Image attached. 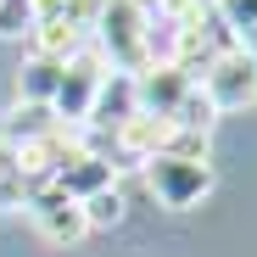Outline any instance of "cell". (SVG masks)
Masks as SVG:
<instances>
[{
    "instance_id": "obj_1",
    "label": "cell",
    "mask_w": 257,
    "mask_h": 257,
    "mask_svg": "<svg viewBox=\"0 0 257 257\" xmlns=\"http://www.w3.org/2000/svg\"><path fill=\"white\" fill-rule=\"evenodd\" d=\"M90 51L123 73V78H140L157 62V17L146 0H101L95 17H90Z\"/></svg>"
},
{
    "instance_id": "obj_2",
    "label": "cell",
    "mask_w": 257,
    "mask_h": 257,
    "mask_svg": "<svg viewBox=\"0 0 257 257\" xmlns=\"http://www.w3.org/2000/svg\"><path fill=\"white\" fill-rule=\"evenodd\" d=\"M146 190L168 207V212H190L212 196V185H218V174H212V157H174V151H162L151 157L146 168Z\"/></svg>"
},
{
    "instance_id": "obj_3",
    "label": "cell",
    "mask_w": 257,
    "mask_h": 257,
    "mask_svg": "<svg viewBox=\"0 0 257 257\" xmlns=\"http://www.w3.org/2000/svg\"><path fill=\"white\" fill-rule=\"evenodd\" d=\"M201 84V95H207V106L212 112H246V106H257V62L235 45V51H224V56H212L207 62V73L196 78Z\"/></svg>"
},
{
    "instance_id": "obj_4",
    "label": "cell",
    "mask_w": 257,
    "mask_h": 257,
    "mask_svg": "<svg viewBox=\"0 0 257 257\" xmlns=\"http://www.w3.org/2000/svg\"><path fill=\"white\" fill-rule=\"evenodd\" d=\"M106 73H112V67H106L95 51H78V56L62 67L56 101H51V112H56V123H62V128H84V123H90V106H95V95H101Z\"/></svg>"
},
{
    "instance_id": "obj_5",
    "label": "cell",
    "mask_w": 257,
    "mask_h": 257,
    "mask_svg": "<svg viewBox=\"0 0 257 257\" xmlns=\"http://www.w3.org/2000/svg\"><path fill=\"white\" fill-rule=\"evenodd\" d=\"M23 212H28V224L45 235V240H56V246H73V240H84V235H90V224H84V207H78L73 196H62L56 185L28 190Z\"/></svg>"
},
{
    "instance_id": "obj_6",
    "label": "cell",
    "mask_w": 257,
    "mask_h": 257,
    "mask_svg": "<svg viewBox=\"0 0 257 257\" xmlns=\"http://www.w3.org/2000/svg\"><path fill=\"white\" fill-rule=\"evenodd\" d=\"M112 185H117V168H112L106 157H90L84 146L62 162V174H56V190L73 196V201H90V196H101V190H112Z\"/></svg>"
},
{
    "instance_id": "obj_7",
    "label": "cell",
    "mask_w": 257,
    "mask_h": 257,
    "mask_svg": "<svg viewBox=\"0 0 257 257\" xmlns=\"http://www.w3.org/2000/svg\"><path fill=\"white\" fill-rule=\"evenodd\" d=\"M140 112V101H135V78H123V73H106V84H101V95H95V106H90V135H112V128H123L128 117Z\"/></svg>"
},
{
    "instance_id": "obj_8",
    "label": "cell",
    "mask_w": 257,
    "mask_h": 257,
    "mask_svg": "<svg viewBox=\"0 0 257 257\" xmlns=\"http://www.w3.org/2000/svg\"><path fill=\"white\" fill-rule=\"evenodd\" d=\"M56 112L51 106H34V101H17L12 112H6V123H0V140H6L12 151L17 146H28V140H45V135H56Z\"/></svg>"
},
{
    "instance_id": "obj_9",
    "label": "cell",
    "mask_w": 257,
    "mask_h": 257,
    "mask_svg": "<svg viewBox=\"0 0 257 257\" xmlns=\"http://www.w3.org/2000/svg\"><path fill=\"white\" fill-rule=\"evenodd\" d=\"M62 67H67V62H51V56H28V62H23V73H17V101L51 106V101H56V84H62Z\"/></svg>"
},
{
    "instance_id": "obj_10",
    "label": "cell",
    "mask_w": 257,
    "mask_h": 257,
    "mask_svg": "<svg viewBox=\"0 0 257 257\" xmlns=\"http://www.w3.org/2000/svg\"><path fill=\"white\" fill-rule=\"evenodd\" d=\"M84 207V224L90 229H112V224H123V190L112 185V190H101V196H90V201H78Z\"/></svg>"
},
{
    "instance_id": "obj_11",
    "label": "cell",
    "mask_w": 257,
    "mask_h": 257,
    "mask_svg": "<svg viewBox=\"0 0 257 257\" xmlns=\"http://www.w3.org/2000/svg\"><path fill=\"white\" fill-rule=\"evenodd\" d=\"M39 17H34V0H0V39H23L34 34Z\"/></svg>"
},
{
    "instance_id": "obj_12",
    "label": "cell",
    "mask_w": 257,
    "mask_h": 257,
    "mask_svg": "<svg viewBox=\"0 0 257 257\" xmlns=\"http://www.w3.org/2000/svg\"><path fill=\"white\" fill-rule=\"evenodd\" d=\"M146 6H151L162 23H185V17H201V12H212V0H146Z\"/></svg>"
}]
</instances>
